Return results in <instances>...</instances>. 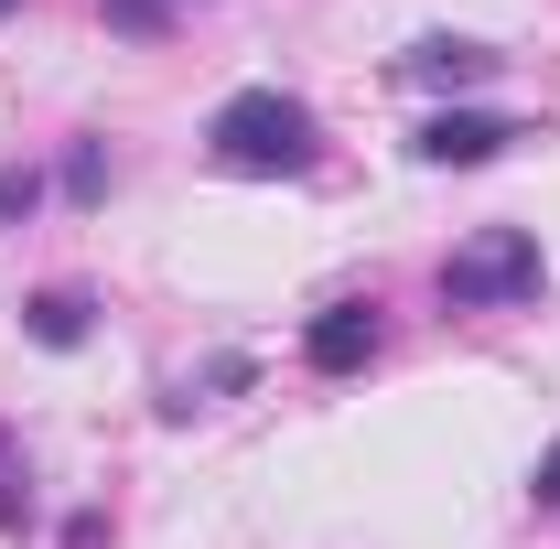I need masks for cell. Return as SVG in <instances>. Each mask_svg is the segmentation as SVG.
Wrapping results in <instances>:
<instances>
[{
  "instance_id": "6da1fadb",
  "label": "cell",
  "mask_w": 560,
  "mask_h": 549,
  "mask_svg": "<svg viewBox=\"0 0 560 549\" xmlns=\"http://www.w3.org/2000/svg\"><path fill=\"white\" fill-rule=\"evenodd\" d=\"M206 151H215V173L280 184V173H313V162H324V130H313L302 97H280V86H237V97L206 119Z\"/></svg>"
},
{
  "instance_id": "7a4b0ae2",
  "label": "cell",
  "mask_w": 560,
  "mask_h": 549,
  "mask_svg": "<svg viewBox=\"0 0 560 549\" xmlns=\"http://www.w3.org/2000/svg\"><path fill=\"white\" fill-rule=\"evenodd\" d=\"M539 291V237L528 226H475L453 259H442V302L453 313H506Z\"/></svg>"
},
{
  "instance_id": "3957f363",
  "label": "cell",
  "mask_w": 560,
  "mask_h": 549,
  "mask_svg": "<svg viewBox=\"0 0 560 549\" xmlns=\"http://www.w3.org/2000/svg\"><path fill=\"white\" fill-rule=\"evenodd\" d=\"M377 355V302H335V313H313V335H302V366L313 377H355Z\"/></svg>"
},
{
  "instance_id": "277c9868",
  "label": "cell",
  "mask_w": 560,
  "mask_h": 549,
  "mask_svg": "<svg viewBox=\"0 0 560 549\" xmlns=\"http://www.w3.org/2000/svg\"><path fill=\"white\" fill-rule=\"evenodd\" d=\"M506 140H517V119H486V108H442V119L420 130V162H442V173L464 162V173H475V162H495Z\"/></svg>"
},
{
  "instance_id": "5b68a950",
  "label": "cell",
  "mask_w": 560,
  "mask_h": 549,
  "mask_svg": "<svg viewBox=\"0 0 560 549\" xmlns=\"http://www.w3.org/2000/svg\"><path fill=\"white\" fill-rule=\"evenodd\" d=\"M86 324H97V302H86V291H33V302H22V335L55 344V355H75Z\"/></svg>"
},
{
  "instance_id": "8992f818",
  "label": "cell",
  "mask_w": 560,
  "mask_h": 549,
  "mask_svg": "<svg viewBox=\"0 0 560 549\" xmlns=\"http://www.w3.org/2000/svg\"><path fill=\"white\" fill-rule=\"evenodd\" d=\"M410 75H420V86H475V75H495V55H486V44L431 33V44H410Z\"/></svg>"
},
{
  "instance_id": "52a82bcc",
  "label": "cell",
  "mask_w": 560,
  "mask_h": 549,
  "mask_svg": "<svg viewBox=\"0 0 560 549\" xmlns=\"http://www.w3.org/2000/svg\"><path fill=\"white\" fill-rule=\"evenodd\" d=\"M33 206H44V173H22V162H11V173H0V226H22Z\"/></svg>"
},
{
  "instance_id": "ba28073f",
  "label": "cell",
  "mask_w": 560,
  "mask_h": 549,
  "mask_svg": "<svg viewBox=\"0 0 560 549\" xmlns=\"http://www.w3.org/2000/svg\"><path fill=\"white\" fill-rule=\"evenodd\" d=\"M97 11H108L119 33H162V22H173V0H97Z\"/></svg>"
},
{
  "instance_id": "9c48e42d",
  "label": "cell",
  "mask_w": 560,
  "mask_h": 549,
  "mask_svg": "<svg viewBox=\"0 0 560 549\" xmlns=\"http://www.w3.org/2000/svg\"><path fill=\"white\" fill-rule=\"evenodd\" d=\"M66 195H108V162H97V140H75V151H66Z\"/></svg>"
},
{
  "instance_id": "30bf717a",
  "label": "cell",
  "mask_w": 560,
  "mask_h": 549,
  "mask_svg": "<svg viewBox=\"0 0 560 549\" xmlns=\"http://www.w3.org/2000/svg\"><path fill=\"white\" fill-rule=\"evenodd\" d=\"M22 506H33V495H22V453H11V431H0V517L22 528Z\"/></svg>"
},
{
  "instance_id": "8fae6325",
  "label": "cell",
  "mask_w": 560,
  "mask_h": 549,
  "mask_svg": "<svg viewBox=\"0 0 560 549\" xmlns=\"http://www.w3.org/2000/svg\"><path fill=\"white\" fill-rule=\"evenodd\" d=\"M528 495H539V517H560V442L539 453V475H528Z\"/></svg>"
},
{
  "instance_id": "7c38bea8",
  "label": "cell",
  "mask_w": 560,
  "mask_h": 549,
  "mask_svg": "<svg viewBox=\"0 0 560 549\" xmlns=\"http://www.w3.org/2000/svg\"><path fill=\"white\" fill-rule=\"evenodd\" d=\"M0 11H11V0H0Z\"/></svg>"
}]
</instances>
